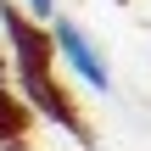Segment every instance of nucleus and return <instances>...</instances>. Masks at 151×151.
Segmentation results:
<instances>
[{
  "label": "nucleus",
  "instance_id": "obj_1",
  "mask_svg": "<svg viewBox=\"0 0 151 151\" xmlns=\"http://www.w3.org/2000/svg\"><path fill=\"white\" fill-rule=\"evenodd\" d=\"M0 28H6V45H11V56H17V73H22V90L73 134V140H90V129L78 123V112L62 101V90L50 84V56H56V45H50V34H39L11 0H0Z\"/></svg>",
  "mask_w": 151,
  "mask_h": 151
},
{
  "label": "nucleus",
  "instance_id": "obj_2",
  "mask_svg": "<svg viewBox=\"0 0 151 151\" xmlns=\"http://www.w3.org/2000/svg\"><path fill=\"white\" fill-rule=\"evenodd\" d=\"M50 45H56V56L67 62V73H73L78 84H90V90H106V84H112V67H106L101 45H95L73 17H50Z\"/></svg>",
  "mask_w": 151,
  "mask_h": 151
},
{
  "label": "nucleus",
  "instance_id": "obj_3",
  "mask_svg": "<svg viewBox=\"0 0 151 151\" xmlns=\"http://www.w3.org/2000/svg\"><path fill=\"white\" fill-rule=\"evenodd\" d=\"M22 6H28L34 17H50V11H56V0H22Z\"/></svg>",
  "mask_w": 151,
  "mask_h": 151
}]
</instances>
